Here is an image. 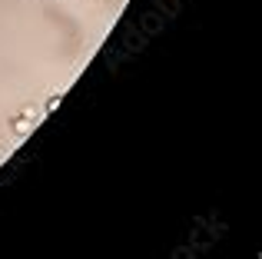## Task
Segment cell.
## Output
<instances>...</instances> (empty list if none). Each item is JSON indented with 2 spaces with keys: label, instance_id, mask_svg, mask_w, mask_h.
Returning a JSON list of instances; mask_svg holds the SVG:
<instances>
[{
  "label": "cell",
  "instance_id": "cell-1",
  "mask_svg": "<svg viewBox=\"0 0 262 259\" xmlns=\"http://www.w3.org/2000/svg\"><path fill=\"white\" fill-rule=\"evenodd\" d=\"M13 130H17L20 136H27V133L33 130V120H17V123H13Z\"/></svg>",
  "mask_w": 262,
  "mask_h": 259
},
{
  "label": "cell",
  "instance_id": "cell-2",
  "mask_svg": "<svg viewBox=\"0 0 262 259\" xmlns=\"http://www.w3.org/2000/svg\"><path fill=\"white\" fill-rule=\"evenodd\" d=\"M57 106H60V93H57V97H50V100H47V113H53Z\"/></svg>",
  "mask_w": 262,
  "mask_h": 259
}]
</instances>
